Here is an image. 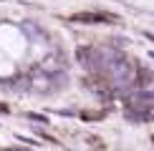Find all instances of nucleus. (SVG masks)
I'll return each instance as SVG.
<instances>
[{
  "mask_svg": "<svg viewBox=\"0 0 154 151\" xmlns=\"http://www.w3.org/2000/svg\"><path fill=\"white\" fill-rule=\"evenodd\" d=\"M106 63V73L119 88H134L137 86V71L121 53H101Z\"/></svg>",
  "mask_w": 154,
  "mask_h": 151,
  "instance_id": "nucleus-1",
  "label": "nucleus"
},
{
  "mask_svg": "<svg viewBox=\"0 0 154 151\" xmlns=\"http://www.w3.org/2000/svg\"><path fill=\"white\" fill-rule=\"evenodd\" d=\"M76 55H79V63L91 73H99L101 66H104V55H101L99 50H94V48H79Z\"/></svg>",
  "mask_w": 154,
  "mask_h": 151,
  "instance_id": "nucleus-2",
  "label": "nucleus"
},
{
  "mask_svg": "<svg viewBox=\"0 0 154 151\" xmlns=\"http://www.w3.org/2000/svg\"><path fill=\"white\" fill-rule=\"evenodd\" d=\"M76 23H116V15L111 13H79L73 15Z\"/></svg>",
  "mask_w": 154,
  "mask_h": 151,
  "instance_id": "nucleus-3",
  "label": "nucleus"
},
{
  "mask_svg": "<svg viewBox=\"0 0 154 151\" xmlns=\"http://www.w3.org/2000/svg\"><path fill=\"white\" fill-rule=\"evenodd\" d=\"M3 151H30V149H3Z\"/></svg>",
  "mask_w": 154,
  "mask_h": 151,
  "instance_id": "nucleus-4",
  "label": "nucleus"
}]
</instances>
